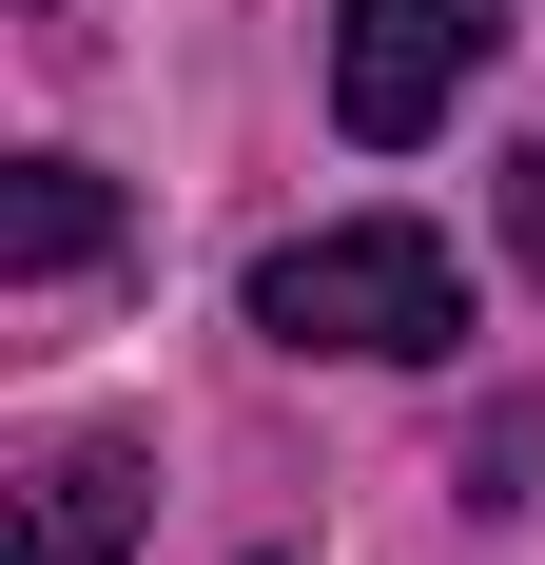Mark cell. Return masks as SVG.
I'll list each match as a JSON object with an SVG mask.
<instances>
[{
	"mask_svg": "<svg viewBox=\"0 0 545 565\" xmlns=\"http://www.w3.org/2000/svg\"><path fill=\"white\" fill-rule=\"evenodd\" d=\"M254 332L272 351L429 371V351H468V274H448L429 215H331V234H292V254H254Z\"/></svg>",
	"mask_w": 545,
	"mask_h": 565,
	"instance_id": "obj_1",
	"label": "cell"
},
{
	"mask_svg": "<svg viewBox=\"0 0 545 565\" xmlns=\"http://www.w3.org/2000/svg\"><path fill=\"white\" fill-rule=\"evenodd\" d=\"M488 40H506V0H331V117H351V157H409L468 98Z\"/></svg>",
	"mask_w": 545,
	"mask_h": 565,
	"instance_id": "obj_2",
	"label": "cell"
},
{
	"mask_svg": "<svg viewBox=\"0 0 545 565\" xmlns=\"http://www.w3.org/2000/svg\"><path fill=\"white\" fill-rule=\"evenodd\" d=\"M98 254H117L98 157H20V195H0V274H20V292H58V274H98Z\"/></svg>",
	"mask_w": 545,
	"mask_h": 565,
	"instance_id": "obj_3",
	"label": "cell"
},
{
	"mask_svg": "<svg viewBox=\"0 0 545 565\" xmlns=\"http://www.w3.org/2000/svg\"><path fill=\"white\" fill-rule=\"evenodd\" d=\"M137 546V449H58L20 488V565H117Z\"/></svg>",
	"mask_w": 545,
	"mask_h": 565,
	"instance_id": "obj_4",
	"label": "cell"
},
{
	"mask_svg": "<svg viewBox=\"0 0 545 565\" xmlns=\"http://www.w3.org/2000/svg\"><path fill=\"white\" fill-rule=\"evenodd\" d=\"M506 234H526V274H545V157H526V175H506Z\"/></svg>",
	"mask_w": 545,
	"mask_h": 565,
	"instance_id": "obj_5",
	"label": "cell"
}]
</instances>
